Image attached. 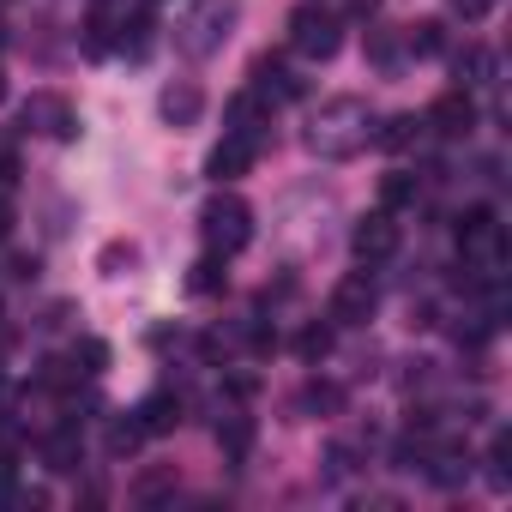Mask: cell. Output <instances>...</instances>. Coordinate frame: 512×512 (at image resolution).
<instances>
[{
	"label": "cell",
	"mask_w": 512,
	"mask_h": 512,
	"mask_svg": "<svg viewBox=\"0 0 512 512\" xmlns=\"http://www.w3.org/2000/svg\"><path fill=\"white\" fill-rule=\"evenodd\" d=\"M241 25V0H193V7L175 19V49L187 61H211Z\"/></svg>",
	"instance_id": "2"
},
{
	"label": "cell",
	"mask_w": 512,
	"mask_h": 512,
	"mask_svg": "<svg viewBox=\"0 0 512 512\" xmlns=\"http://www.w3.org/2000/svg\"><path fill=\"white\" fill-rule=\"evenodd\" d=\"M422 139V121L416 115H392L386 127H374V145H386V151H410Z\"/></svg>",
	"instance_id": "24"
},
{
	"label": "cell",
	"mask_w": 512,
	"mask_h": 512,
	"mask_svg": "<svg viewBox=\"0 0 512 512\" xmlns=\"http://www.w3.org/2000/svg\"><path fill=\"white\" fill-rule=\"evenodd\" d=\"M79 452H85L79 422H61V428L43 440V464H49V470H79Z\"/></svg>",
	"instance_id": "16"
},
{
	"label": "cell",
	"mask_w": 512,
	"mask_h": 512,
	"mask_svg": "<svg viewBox=\"0 0 512 512\" xmlns=\"http://www.w3.org/2000/svg\"><path fill=\"white\" fill-rule=\"evenodd\" d=\"M73 368H79V374H103V368H109V344H103V338H79V344H73Z\"/></svg>",
	"instance_id": "26"
},
{
	"label": "cell",
	"mask_w": 512,
	"mask_h": 512,
	"mask_svg": "<svg viewBox=\"0 0 512 512\" xmlns=\"http://www.w3.org/2000/svg\"><path fill=\"white\" fill-rule=\"evenodd\" d=\"M296 356H302V362H326V356H332V326H302Z\"/></svg>",
	"instance_id": "27"
},
{
	"label": "cell",
	"mask_w": 512,
	"mask_h": 512,
	"mask_svg": "<svg viewBox=\"0 0 512 512\" xmlns=\"http://www.w3.org/2000/svg\"><path fill=\"white\" fill-rule=\"evenodd\" d=\"M109 31H115V25L97 13V19L85 25V55H109V49H115V37H109Z\"/></svg>",
	"instance_id": "30"
},
{
	"label": "cell",
	"mask_w": 512,
	"mask_h": 512,
	"mask_svg": "<svg viewBox=\"0 0 512 512\" xmlns=\"http://www.w3.org/2000/svg\"><path fill=\"white\" fill-rule=\"evenodd\" d=\"M374 145V109L362 97H326L314 115H308V151L320 163H350Z\"/></svg>",
	"instance_id": "1"
},
{
	"label": "cell",
	"mask_w": 512,
	"mask_h": 512,
	"mask_svg": "<svg viewBox=\"0 0 512 512\" xmlns=\"http://www.w3.org/2000/svg\"><path fill=\"white\" fill-rule=\"evenodd\" d=\"M157 115H163L175 133H187V127H199V115H205V91H199L193 79H169V85L157 91Z\"/></svg>",
	"instance_id": "10"
},
{
	"label": "cell",
	"mask_w": 512,
	"mask_h": 512,
	"mask_svg": "<svg viewBox=\"0 0 512 512\" xmlns=\"http://www.w3.org/2000/svg\"><path fill=\"white\" fill-rule=\"evenodd\" d=\"M133 416H139V428H145V434H175V428H181V398L163 386V392L139 398V410H133Z\"/></svg>",
	"instance_id": "14"
},
{
	"label": "cell",
	"mask_w": 512,
	"mask_h": 512,
	"mask_svg": "<svg viewBox=\"0 0 512 512\" xmlns=\"http://www.w3.org/2000/svg\"><path fill=\"white\" fill-rule=\"evenodd\" d=\"M374 7H380V0H350V13H356V19H368Z\"/></svg>",
	"instance_id": "36"
},
{
	"label": "cell",
	"mask_w": 512,
	"mask_h": 512,
	"mask_svg": "<svg viewBox=\"0 0 512 512\" xmlns=\"http://www.w3.org/2000/svg\"><path fill=\"white\" fill-rule=\"evenodd\" d=\"M260 145L266 139H253V133H223L217 145H211V157H205V175L223 187V181H241L253 163H260Z\"/></svg>",
	"instance_id": "6"
},
{
	"label": "cell",
	"mask_w": 512,
	"mask_h": 512,
	"mask_svg": "<svg viewBox=\"0 0 512 512\" xmlns=\"http://www.w3.org/2000/svg\"><path fill=\"white\" fill-rule=\"evenodd\" d=\"M13 278H19V284L37 278V253H13Z\"/></svg>",
	"instance_id": "33"
},
{
	"label": "cell",
	"mask_w": 512,
	"mask_h": 512,
	"mask_svg": "<svg viewBox=\"0 0 512 512\" xmlns=\"http://www.w3.org/2000/svg\"><path fill=\"white\" fill-rule=\"evenodd\" d=\"M416 193H422V175H410V169H386V175H380V205H386V211L416 205Z\"/></svg>",
	"instance_id": "19"
},
{
	"label": "cell",
	"mask_w": 512,
	"mask_h": 512,
	"mask_svg": "<svg viewBox=\"0 0 512 512\" xmlns=\"http://www.w3.org/2000/svg\"><path fill=\"white\" fill-rule=\"evenodd\" d=\"M253 91H260V97H272V103H296L308 85L278 61V55H260V61H253Z\"/></svg>",
	"instance_id": "13"
},
{
	"label": "cell",
	"mask_w": 512,
	"mask_h": 512,
	"mask_svg": "<svg viewBox=\"0 0 512 512\" xmlns=\"http://www.w3.org/2000/svg\"><path fill=\"white\" fill-rule=\"evenodd\" d=\"M0 103H7V73H0Z\"/></svg>",
	"instance_id": "37"
},
{
	"label": "cell",
	"mask_w": 512,
	"mask_h": 512,
	"mask_svg": "<svg viewBox=\"0 0 512 512\" xmlns=\"http://www.w3.org/2000/svg\"><path fill=\"white\" fill-rule=\"evenodd\" d=\"M25 127L31 133H43V139H79V109L61 97V91H37L31 103H25Z\"/></svg>",
	"instance_id": "5"
},
{
	"label": "cell",
	"mask_w": 512,
	"mask_h": 512,
	"mask_svg": "<svg viewBox=\"0 0 512 512\" xmlns=\"http://www.w3.org/2000/svg\"><path fill=\"white\" fill-rule=\"evenodd\" d=\"M302 404H308V410H320V416H338V410H344V392H338L332 380H308Z\"/></svg>",
	"instance_id": "28"
},
{
	"label": "cell",
	"mask_w": 512,
	"mask_h": 512,
	"mask_svg": "<svg viewBox=\"0 0 512 512\" xmlns=\"http://www.w3.org/2000/svg\"><path fill=\"white\" fill-rule=\"evenodd\" d=\"M338 19L326 13V7H314V0H308V7H296L290 13V49L302 55V61H332L338 55Z\"/></svg>",
	"instance_id": "4"
},
{
	"label": "cell",
	"mask_w": 512,
	"mask_h": 512,
	"mask_svg": "<svg viewBox=\"0 0 512 512\" xmlns=\"http://www.w3.org/2000/svg\"><path fill=\"white\" fill-rule=\"evenodd\" d=\"M199 235H205V247L211 253H241L247 241H253V211H247V199H235V193H211L205 199V211H199Z\"/></svg>",
	"instance_id": "3"
},
{
	"label": "cell",
	"mask_w": 512,
	"mask_h": 512,
	"mask_svg": "<svg viewBox=\"0 0 512 512\" xmlns=\"http://www.w3.org/2000/svg\"><path fill=\"white\" fill-rule=\"evenodd\" d=\"M374 308H380V290H374L368 272L338 278V290H332V326H368Z\"/></svg>",
	"instance_id": "8"
},
{
	"label": "cell",
	"mask_w": 512,
	"mask_h": 512,
	"mask_svg": "<svg viewBox=\"0 0 512 512\" xmlns=\"http://www.w3.org/2000/svg\"><path fill=\"white\" fill-rule=\"evenodd\" d=\"M13 488H19V470H13V458H0V506L13 500Z\"/></svg>",
	"instance_id": "32"
},
{
	"label": "cell",
	"mask_w": 512,
	"mask_h": 512,
	"mask_svg": "<svg viewBox=\"0 0 512 512\" xmlns=\"http://www.w3.org/2000/svg\"><path fill=\"white\" fill-rule=\"evenodd\" d=\"M488 482L506 494L512 488V440L506 434H494V446H488Z\"/></svg>",
	"instance_id": "25"
},
{
	"label": "cell",
	"mask_w": 512,
	"mask_h": 512,
	"mask_svg": "<svg viewBox=\"0 0 512 512\" xmlns=\"http://www.w3.org/2000/svg\"><path fill=\"white\" fill-rule=\"evenodd\" d=\"M217 446H223L229 464H247V452H253V416H223L217 422Z\"/></svg>",
	"instance_id": "17"
},
{
	"label": "cell",
	"mask_w": 512,
	"mask_h": 512,
	"mask_svg": "<svg viewBox=\"0 0 512 512\" xmlns=\"http://www.w3.org/2000/svg\"><path fill=\"white\" fill-rule=\"evenodd\" d=\"M404 49H410V55H422V61H440V55H446V25H440V19L410 25V31H404Z\"/></svg>",
	"instance_id": "21"
},
{
	"label": "cell",
	"mask_w": 512,
	"mask_h": 512,
	"mask_svg": "<svg viewBox=\"0 0 512 512\" xmlns=\"http://www.w3.org/2000/svg\"><path fill=\"white\" fill-rule=\"evenodd\" d=\"M7 235H13V205L0 199V241H7Z\"/></svg>",
	"instance_id": "35"
},
{
	"label": "cell",
	"mask_w": 512,
	"mask_h": 512,
	"mask_svg": "<svg viewBox=\"0 0 512 512\" xmlns=\"http://www.w3.org/2000/svg\"><path fill=\"white\" fill-rule=\"evenodd\" d=\"M494 7H500V0H452V13H458V19H488Z\"/></svg>",
	"instance_id": "31"
},
{
	"label": "cell",
	"mask_w": 512,
	"mask_h": 512,
	"mask_svg": "<svg viewBox=\"0 0 512 512\" xmlns=\"http://www.w3.org/2000/svg\"><path fill=\"white\" fill-rule=\"evenodd\" d=\"M398 217L380 205V211H368L362 223H356V235H350V247H356V260L362 266H380V260H392V253H398Z\"/></svg>",
	"instance_id": "7"
},
{
	"label": "cell",
	"mask_w": 512,
	"mask_h": 512,
	"mask_svg": "<svg viewBox=\"0 0 512 512\" xmlns=\"http://www.w3.org/2000/svg\"><path fill=\"white\" fill-rule=\"evenodd\" d=\"M97 272H103V278H133V272H139V247H133V241H109V247L97 253Z\"/></svg>",
	"instance_id": "23"
},
{
	"label": "cell",
	"mask_w": 512,
	"mask_h": 512,
	"mask_svg": "<svg viewBox=\"0 0 512 512\" xmlns=\"http://www.w3.org/2000/svg\"><path fill=\"white\" fill-rule=\"evenodd\" d=\"M169 494H175V464L139 470V482H133V500H139V506H157V500H169Z\"/></svg>",
	"instance_id": "22"
},
{
	"label": "cell",
	"mask_w": 512,
	"mask_h": 512,
	"mask_svg": "<svg viewBox=\"0 0 512 512\" xmlns=\"http://www.w3.org/2000/svg\"><path fill=\"white\" fill-rule=\"evenodd\" d=\"M187 290H193V296H223V290H229L223 253H205V260H193V266H187Z\"/></svg>",
	"instance_id": "18"
},
{
	"label": "cell",
	"mask_w": 512,
	"mask_h": 512,
	"mask_svg": "<svg viewBox=\"0 0 512 512\" xmlns=\"http://www.w3.org/2000/svg\"><path fill=\"white\" fill-rule=\"evenodd\" d=\"M151 31H157V25H151V13H139L133 25H121V49H127V55H145V43H151Z\"/></svg>",
	"instance_id": "29"
},
{
	"label": "cell",
	"mask_w": 512,
	"mask_h": 512,
	"mask_svg": "<svg viewBox=\"0 0 512 512\" xmlns=\"http://www.w3.org/2000/svg\"><path fill=\"white\" fill-rule=\"evenodd\" d=\"M223 121H229V133H253V139H266V127H272V97H260V91L247 85L241 97H229Z\"/></svg>",
	"instance_id": "12"
},
{
	"label": "cell",
	"mask_w": 512,
	"mask_h": 512,
	"mask_svg": "<svg viewBox=\"0 0 512 512\" xmlns=\"http://www.w3.org/2000/svg\"><path fill=\"white\" fill-rule=\"evenodd\" d=\"M422 127H434L440 139H464L470 127H476V103H470V91H446L434 109H428V121Z\"/></svg>",
	"instance_id": "11"
},
{
	"label": "cell",
	"mask_w": 512,
	"mask_h": 512,
	"mask_svg": "<svg viewBox=\"0 0 512 512\" xmlns=\"http://www.w3.org/2000/svg\"><path fill=\"white\" fill-rule=\"evenodd\" d=\"M458 247H464V253H488V260H500V253H506L500 211H494V205H470V211L458 217Z\"/></svg>",
	"instance_id": "9"
},
{
	"label": "cell",
	"mask_w": 512,
	"mask_h": 512,
	"mask_svg": "<svg viewBox=\"0 0 512 512\" xmlns=\"http://www.w3.org/2000/svg\"><path fill=\"white\" fill-rule=\"evenodd\" d=\"M452 73H458V91H476L494 79V49L482 43H464V55H452Z\"/></svg>",
	"instance_id": "15"
},
{
	"label": "cell",
	"mask_w": 512,
	"mask_h": 512,
	"mask_svg": "<svg viewBox=\"0 0 512 512\" xmlns=\"http://www.w3.org/2000/svg\"><path fill=\"white\" fill-rule=\"evenodd\" d=\"M145 440H151V434L139 428V416H133V410H127V416H115V422H109V434H103L109 458H133V452H139Z\"/></svg>",
	"instance_id": "20"
},
{
	"label": "cell",
	"mask_w": 512,
	"mask_h": 512,
	"mask_svg": "<svg viewBox=\"0 0 512 512\" xmlns=\"http://www.w3.org/2000/svg\"><path fill=\"white\" fill-rule=\"evenodd\" d=\"M19 181V157L13 151H0V187H13Z\"/></svg>",
	"instance_id": "34"
}]
</instances>
